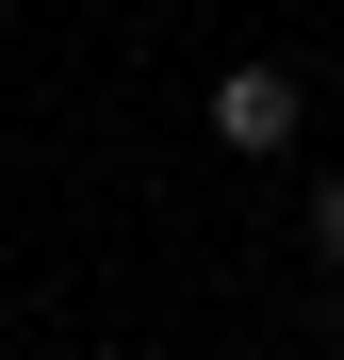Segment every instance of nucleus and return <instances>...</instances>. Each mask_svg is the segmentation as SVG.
<instances>
[{
	"mask_svg": "<svg viewBox=\"0 0 344 360\" xmlns=\"http://www.w3.org/2000/svg\"><path fill=\"white\" fill-rule=\"evenodd\" d=\"M213 148H246V164L295 148V66H229L213 82Z\"/></svg>",
	"mask_w": 344,
	"mask_h": 360,
	"instance_id": "f257e3e1",
	"label": "nucleus"
},
{
	"mask_svg": "<svg viewBox=\"0 0 344 360\" xmlns=\"http://www.w3.org/2000/svg\"><path fill=\"white\" fill-rule=\"evenodd\" d=\"M312 246H328V278H344V180H328V197H312Z\"/></svg>",
	"mask_w": 344,
	"mask_h": 360,
	"instance_id": "f03ea898",
	"label": "nucleus"
}]
</instances>
